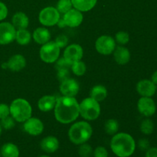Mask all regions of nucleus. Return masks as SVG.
I'll return each mask as SVG.
<instances>
[{"label":"nucleus","mask_w":157,"mask_h":157,"mask_svg":"<svg viewBox=\"0 0 157 157\" xmlns=\"http://www.w3.org/2000/svg\"><path fill=\"white\" fill-rule=\"evenodd\" d=\"M55 43L57 44V45L60 48H64L68 43V38H67V36L64 35H60L55 39Z\"/></svg>","instance_id":"obj_35"},{"label":"nucleus","mask_w":157,"mask_h":157,"mask_svg":"<svg viewBox=\"0 0 157 157\" xmlns=\"http://www.w3.org/2000/svg\"><path fill=\"white\" fill-rule=\"evenodd\" d=\"M136 90L143 97L153 96L156 91V85L150 80H142L136 85Z\"/></svg>","instance_id":"obj_16"},{"label":"nucleus","mask_w":157,"mask_h":157,"mask_svg":"<svg viewBox=\"0 0 157 157\" xmlns=\"http://www.w3.org/2000/svg\"><path fill=\"white\" fill-rule=\"evenodd\" d=\"M83 57V49L78 44H72L67 46L64 52V58L73 64L75 61H81Z\"/></svg>","instance_id":"obj_13"},{"label":"nucleus","mask_w":157,"mask_h":157,"mask_svg":"<svg viewBox=\"0 0 157 157\" xmlns=\"http://www.w3.org/2000/svg\"><path fill=\"white\" fill-rule=\"evenodd\" d=\"M151 81H153L156 85H157V71H155L154 73L153 74V75H152Z\"/></svg>","instance_id":"obj_42"},{"label":"nucleus","mask_w":157,"mask_h":157,"mask_svg":"<svg viewBox=\"0 0 157 157\" xmlns=\"http://www.w3.org/2000/svg\"><path fill=\"white\" fill-rule=\"evenodd\" d=\"M39 21L45 26H53L57 25L58 20L60 19V13L56 8L46 7L40 12Z\"/></svg>","instance_id":"obj_7"},{"label":"nucleus","mask_w":157,"mask_h":157,"mask_svg":"<svg viewBox=\"0 0 157 157\" xmlns=\"http://www.w3.org/2000/svg\"><path fill=\"white\" fill-rule=\"evenodd\" d=\"M57 78L61 82H63V81L70 78L69 69H61V70H58V74H57Z\"/></svg>","instance_id":"obj_34"},{"label":"nucleus","mask_w":157,"mask_h":157,"mask_svg":"<svg viewBox=\"0 0 157 157\" xmlns=\"http://www.w3.org/2000/svg\"><path fill=\"white\" fill-rule=\"evenodd\" d=\"M71 63L67 61V59L63 57L57 60V62L55 64V68L57 70H61V69H69L71 67Z\"/></svg>","instance_id":"obj_32"},{"label":"nucleus","mask_w":157,"mask_h":157,"mask_svg":"<svg viewBox=\"0 0 157 157\" xmlns=\"http://www.w3.org/2000/svg\"><path fill=\"white\" fill-rule=\"evenodd\" d=\"M56 101V98L52 95H45L38 101V107L41 111H50L55 107Z\"/></svg>","instance_id":"obj_19"},{"label":"nucleus","mask_w":157,"mask_h":157,"mask_svg":"<svg viewBox=\"0 0 157 157\" xmlns=\"http://www.w3.org/2000/svg\"><path fill=\"white\" fill-rule=\"evenodd\" d=\"M66 26L75 28L79 26L83 21V15L79 10L76 9H71L68 12L64 14L63 17Z\"/></svg>","instance_id":"obj_12"},{"label":"nucleus","mask_w":157,"mask_h":157,"mask_svg":"<svg viewBox=\"0 0 157 157\" xmlns=\"http://www.w3.org/2000/svg\"><path fill=\"white\" fill-rule=\"evenodd\" d=\"M10 114V110L9 107L7 104H0V120L6 118V117L9 116Z\"/></svg>","instance_id":"obj_37"},{"label":"nucleus","mask_w":157,"mask_h":157,"mask_svg":"<svg viewBox=\"0 0 157 157\" xmlns=\"http://www.w3.org/2000/svg\"><path fill=\"white\" fill-rule=\"evenodd\" d=\"M9 110L12 117L17 122H25L32 116V109L30 104L21 98L14 100L9 107Z\"/></svg>","instance_id":"obj_4"},{"label":"nucleus","mask_w":157,"mask_h":157,"mask_svg":"<svg viewBox=\"0 0 157 157\" xmlns=\"http://www.w3.org/2000/svg\"><path fill=\"white\" fill-rule=\"evenodd\" d=\"M2 127L1 124H0V136H1V134H2Z\"/></svg>","instance_id":"obj_43"},{"label":"nucleus","mask_w":157,"mask_h":157,"mask_svg":"<svg viewBox=\"0 0 157 157\" xmlns=\"http://www.w3.org/2000/svg\"><path fill=\"white\" fill-rule=\"evenodd\" d=\"M94 157H107L108 152L104 147H98L93 152Z\"/></svg>","instance_id":"obj_36"},{"label":"nucleus","mask_w":157,"mask_h":157,"mask_svg":"<svg viewBox=\"0 0 157 157\" xmlns=\"http://www.w3.org/2000/svg\"><path fill=\"white\" fill-rule=\"evenodd\" d=\"M137 108L140 113L145 117L153 116L156 110L154 101L148 97H143L138 101Z\"/></svg>","instance_id":"obj_10"},{"label":"nucleus","mask_w":157,"mask_h":157,"mask_svg":"<svg viewBox=\"0 0 157 157\" xmlns=\"http://www.w3.org/2000/svg\"><path fill=\"white\" fill-rule=\"evenodd\" d=\"M107 95V90L103 85H96L90 90V98L94 100L99 101H104Z\"/></svg>","instance_id":"obj_24"},{"label":"nucleus","mask_w":157,"mask_h":157,"mask_svg":"<svg viewBox=\"0 0 157 157\" xmlns=\"http://www.w3.org/2000/svg\"><path fill=\"white\" fill-rule=\"evenodd\" d=\"M79 114V104L74 97L64 96L57 99L55 116L58 122L70 124L76 121Z\"/></svg>","instance_id":"obj_1"},{"label":"nucleus","mask_w":157,"mask_h":157,"mask_svg":"<svg viewBox=\"0 0 157 157\" xmlns=\"http://www.w3.org/2000/svg\"><path fill=\"white\" fill-rule=\"evenodd\" d=\"M1 124L2 127L5 129V130H10V129H12L14 127H15V120L13 119V117H10L9 116L6 117V118H3V119L1 120Z\"/></svg>","instance_id":"obj_31"},{"label":"nucleus","mask_w":157,"mask_h":157,"mask_svg":"<svg viewBox=\"0 0 157 157\" xmlns=\"http://www.w3.org/2000/svg\"><path fill=\"white\" fill-rule=\"evenodd\" d=\"M145 157H157V147H151L147 150Z\"/></svg>","instance_id":"obj_40"},{"label":"nucleus","mask_w":157,"mask_h":157,"mask_svg":"<svg viewBox=\"0 0 157 157\" xmlns=\"http://www.w3.org/2000/svg\"><path fill=\"white\" fill-rule=\"evenodd\" d=\"M16 30L9 22L0 23V44H8L15 39Z\"/></svg>","instance_id":"obj_9"},{"label":"nucleus","mask_w":157,"mask_h":157,"mask_svg":"<svg viewBox=\"0 0 157 157\" xmlns=\"http://www.w3.org/2000/svg\"><path fill=\"white\" fill-rule=\"evenodd\" d=\"M96 50L104 55H110L116 48L115 40L109 35H102L98 38L95 43Z\"/></svg>","instance_id":"obj_8"},{"label":"nucleus","mask_w":157,"mask_h":157,"mask_svg":"<svg viewBox=\"0 0 157 157\" xmlns=\"http://www.w3.org/2000/svg\"><path fill=\"white\" fill-rule=\"evenodd\" d=\"M41 148L48 153H55L59 148V141L56 137L52 136L44 137L41 142Z\"/></svg>","instance_id":"obj_17"},{"label":"nucleus","mask_w":157,"mask_h":157,"mask_svg":"<svg viewBox=\"0 0 157 157\" xmlns=\"http://www.w3.org/2000/svg\"><path fill=\"white\" fill-rule=\"evenodd\" d=\"M72 6L80 12H87L93 9L98 0H71Z\"/></svg>","instance_id":"obj_21"},{"label":"nucleus","mask_w":157,"mask_h":157,"mask_svg":"<svg viewBox=\"0 0 157 157\" xmlns=\"http://www.w3.org/2000/svg\"><path fill=\"white\" fill-rule=\"evenodd\" d=\"M33 38L38 44H44L48 42L51 38V34L45 28H38L33 33Z\"/></svg>","instance_id":"obj_20"},{"label":"nucleus","mask_w":157,"mask_h":157,"mask_svg":"<svg viewBox=\"0 0 157 157\" xmlns=\"http://www.w3.org/2000/svg\"><path fill=\"white\" fill-rule=\"evenodd\" d=\"M114 59L117 64L124 65L127 64L130 59V53L128 49L125 47L118 46L113 51Z\"/></svg>","instance_id":"obj_18"},{"label":"nucleus","mask_w":157,"mask_h":157,"mask_svg":"<svg viewBox=\"0 0 157 157\" xmlns=\"http://www.w3.org/2000/svg\"><path fill=\"white\" fill-rule=\"evenodd\" d=\"M72 3L71 0H59L57 3V10L59 13L65 14L72 9Z\"/></svg>","instance_id":"obj_28"},{"label":"nucleus","mask_w":157,"mask_h":157,"mask_svg":"<svg viewBox=\"0 0 157 157\" xmlns=\"http://www.w3.org/2000/svg\"><path fill=\"white\" fill-rule=\"evenodd\" d=\"M1 156L2 157H18L19 150L15 144L7 143L2 147Z\"/></svg>","instance_id":"obj_23"},{"label":"nucleus","mask_w":157,"mask_h":157,"mask_svg":"<svg viewBox=\"0 0 157 157\" xmlns=\"http://www.w3.org/2000/svg\"><path fill=\"white\" fill-rule=\"evenodd\" d=\"M29 18L23 12H17L12 17V25L18 29H25L29 26Z\"/></svg>","instance_id":"obj_22"},{"label":"nucleus","mask_w":157,"mask_h":157,"mask_svg":"<svg viewBox=\"0 0 157 157\" xmlns=\"http://www.w3.org/2000/svg\"><path fill=\"white\" fill-rule=\"evenodd\" d=\"M79 113L87 121H94L101 113L99 103L91 98H85L79 104Z\"/></svg>","instance_id":"obj_5"},{"label":"nucleus","mask_w":157,"mask_h":157,"mask_svg":"<svg viewBox=\"0 0 157 157\" xmlns=\"http://www.w3.org/2000/svg\"><path fill=\"white\" fill-rule=\"evenodd\" d=\"M116 41L117 43L121 44H125L128 43L129 40H130V37H129L128 33L125 32H119L116 34Z\"/></svg>","instance_id":"obj_33"},{"label":"nucleus","mask_w":157,"mask_h":157,"mask_svg":"<svg viewBox=\"0 0 157 157\" xmlns=\"http://www.w3.org/2000/svg\"><path fill=\"white\" fill-rule=\"evenodd\" d=\"M31 38H32V35L30 32L26 29H18V31H16L15 40L21 45H25L29 44L31 41Z\"/></svg>","instance_id":"obj_25"},{"label":"nucleus","mask_w":157,"mask_h":157,"mask_svg":"<svg viewBox=\"0 0 157 157\" xmlns=\"http://www.w3.org/2000/svg\"><path fill=\"white\" fill-rule=\"evenodd\" d=\"M8 9L6 5L0 2V21H2L7 17Z\"/></svg>","instance_id":"obj_38"},{"label":"nucleus","mask_w":157,"mask_h":157,"mask_svg":"<svg viewBox=\"0 0 157 157\" xmlns=\"http://www.w3.org/2000/svg\"><path fill=\"white\" fill-rule=\"evenodd\" d=\"M39 157H50L49 156H47V155H43V156H41Z\"/></svg>","instance_id":"obj_44"},{"label":"nucleus","mask_w":157,"mask_h":157,"mask_svg":"<svg viewBox=\"0 0 157 157\" xmlns=\"http://www.w3.org/2000/svg\"><path fill=\"white\" fill-rule=\"evenodd\" d=\"M40 58L45 63H54L58 59L60 48L54 41H48L40 49Z\"/></svg>","instance_id":"obj_6"},{"label":"nucleus","mask_w":157,"mask_h":157,"mask_svg":"<svg viewBox=\"0 0 157 157\" xmlns=\"http://www.w3.org/2000/svg\"><path fill=\"white\" fill-rule=\"evenodd\" d=\"M26 65L25 58L21 55H15L2 64L3 68H9L12 71H20Z\"/></svg>","instance_id":"obj_15"},{"label":"nucleus","mask_w":157,"mask_h":157,"mask_svg":"<svg viewBox=\"0 0 157 157\" xmlns=\"http://www.w3.org/2000/svg\"><path fill=\"white\" fill-rule=\"evenodd\" d=\"M72 72L77 76H82L86 72V65L81 61H75L71 64Z\"/></svg>","instance_id":"obj_27"},{"label":"nucleus","mask_w":157,"mask_h":157,"mask_svg":"<svg viewBox=\"0 0 157 157\" xmlns=\"http://www.w3.org/2000/svg\"><path fill=\"white\" fill-rule=\"evenodd\" d=\"M104 129L107 134L114 135L117 133L119 129V124L117 121L114 119L107 120L104 124Z\"/></svg>","instance_id":"obj_26"},{"label":"nucleus","mask_w":157,"mask_h":157,"mask_svg":"<svg viewBox=\"0 0 157 157\" xmlns=\"http://www.w3.org/2000/svg\"><path fill=\"white\" fill-rule=\"evenodd\" d=\"M110 148L117 156L130 157L134 153L136 143L128 133H117L110 141Z\"/></svg>","instance_id":"obj_2"},{"label":"nucleus","mask_w":157,"mask_h":157,"mask_svg":"<svg viewBox=\"0 0 157 157\" xmlns=\"http://www.w3.org/2000/svg\"><path fill=\"white\" fill-rule=\"evenodd\" d=\"M24 130L32 136H38L43 132L44 125L41 120L38 118L30 117L27 121H25L23 125Z\"/></svg>","instance_id":"obj_11"},{"label":"nucleus","mask_w":157,"mask_h":157,"mask_svg":"<svg viewBox=\"0 0 157 157\" xmlns=\"http://www.w3.org/2000/svg\"><path fill=\"white\" fill-rule=\"evenodd\" d=\"M57 25H58V27H60V28H64V27H65V26H66L65 22H64V19H63V18H62V19H61V18H60V19L58 20Z\"/></svg>","instance_id":"obj_41"},{"label":"nucleus","mask_w":157,"mask_h":157,"mask_svg":"<svg viewBox=\"0 0 157 157\" xmlns=\"http://www.w3.org/2000/svg\"><path fill=\"white\" fill-rule=\"evenodd\" d=\"M138 147L141 150H147L150 148V142L147 139H141L138 142Z\"/></svg>","instance_id":"obj_39"},{"label":"nucleus","mask_w":157,"mask_h":157,"mask_svg":"<svg viewBox=\"0 0 157 157\" xmlns=\"http://www.w3.org/2000/svg\"><path fill=\"white\" fill-rule=\"evenodd\" d=\"M153 130H154V124L151 120L146 119L142 121L140 124V130L143 133L150 135L153 133Z\"/></svg>","instance_id":"obj_29"},{"label":"nucleus","mask_w":157,"mask_h":157,"mask_svg":"<svg viewBox=\"0 0 157 157\" xmlns=\"http://www.w3.org/2000/svg\"><path fill=\"white\" fill-rule=\"evenodd\" d=\"M93 150L89 144H81L78 149V153L81 157H90L93 155Z\"/></svg>","instance_id":"obj_30"},{"label":"nucleus","mask_w":157,"mask_h":157,"mask_svg":"<svg viewBox=\"0 0 157 157\" xmlns=\"http://www.w3.org/2000/svg\"><path fill=\"white\" fill-rule=\"evenodd\" d=\"M93 130L90 124L85 121H80L74 124L68 131L71 142L76 145H81L87 142L92 136Z\"/></svg>","instance_id":"obj_3"},{"label":"nucleus","mask_w":157,"mask_h":157,"mask_svg":"<svg viewBox=\"0 0 157 157\" xmlns=\"http://www.w3.org/2000/svg\"><path fill=\"white\" fill-rule=\"evenodd\" d=\"M60 91L64 96L75 97L79 91V84L76 80L68 78L66 81L61 82L60 86Z\"/></svg>","instance_id":"obj_14"}]
</instances>
